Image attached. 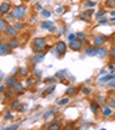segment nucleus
Returning a JSON list of instances; mask_svg holds the SVG:
<instances>
[{"instance_id": "1", "label": "nucleus", "mask_w": 115, "mask_h": 130, "mask_svg": "<svg viewBox=\"0 0 115 130\" xmlns=\"http://www.w3.org/2000/svg\"><path fill=\"white\" fill-rule=\"evenodd\" d=\"M47 46L46 45V40L43 37H38V38H35L34 40V42H33V53L35 54V53H41V51H43V49Z\"/></svg>"}, {"instance_id": "2", "label": "nucleus", "mask_w": 115, "mask_h": 130, "mask_svg": "<svg viewBox=\"0 0 115 130\" xmlns=\"http://www.w3.org/2000/svg\"><path fill=\"white\" fill-rule=\"evenodd\" d=\"M12 13L16 20H22L26 16V8L24 5H17L14 9H12Z\"/></svg>"}, {"instance_id": "3", "label": "nucleus", "mask_w": 115, "mask_h": 130, "mask_svg": "<svg viewBox=\"0 0 115 130\" xmlns=\"http://www.w3.org/2000/svg\"><path fill=\"white\" fill-rule=\"evenodd\" d=\"M65 51H67V45L63 41H58L56 45H55V50H54L52 53L59 57V55H64Z\"/></svg>"}, {"instance_id": "4", "label": "nucleus", "mask_w": 115, "mask_h": 130, "mask_svg": "<svg viewBox=\"0 0 115 130\" xmlns=\"http://www.w3.org/2000/svg\"><path fill=\"white\" fill-rule=\"evenodd\" d=\"M106 40H107V38H106L105 36H102V34H97V36L93 37V45H94V46H97V47L103 46L105 42H106Z\"/></svg>"}, {"instance_id": "5", "label": "nucleus", "mask_w": 115, "mask_h": 130, "mask_svg": "<svg viewBox=\"0 0 115 130\" xmlns=\"http://www.w3.org/2000/svg\"><path fill=\"white\" fill-rule=\"evenodd\" d=\"M82 43H84V41L79 40V38H76V40H73V41H70V47L73 51H80L82 49Z\"/></svg>"}, {"instance_id": "6", "label": "nucleus", "mask_w": 115, "mask_h": 130, "mask_svg": "<svg viewBox=\"0 0 115 130\" xmlns=\"http://www.w3.org/2000/svg\"><path fill=\"white\" fill-rule=\"evenodd\" d=\"M7 37H9V38H12V37H16L17 36V33H18V30L16 29V28H14L13 25H8V26H7V29L4 30V32H3Z\"/></svg>"}, {"instance_id": "7", "label": "nucleus", "mask_w": 115, "mask_h": 130, "mask_svg": "<svg viewBox=\"0 0 115 130\" xmlns=\"http://www.w3.org/2000/svg\"><path fill=\"white\" fill-rule=\"evenodd\" d=\"M44 55H46V53H43V51H41V53H35V54H34V57L32 58V63L35 66L37 63L42 62V60L44 59Z\"/></svg>"}, {"instance_id": "8", "label": "nucleus", "mask_w": 115, "mask_h": 130, "mask_svg": "<svg viewBox=\"0 0 115 130\" xmlns=\"http://www.w3.org/2000/svg\"><path fill=\"white\" fill-rule=\"evenodd\" d=\"M22 89H24V86H22L21 83H16L14 86L9 87V91L12 93H20V95H22V93H24V92H22Z\"/></svg>"}, {"instance_id": "9", "label": "nucleus", "mask_w": 115, "mask_h": 130, "mask_svg": "<svg viewBox=\"0 0 115 130\" xmlns=\"http://www.w3.org/2000/svg\"><path fill=\"white\" fill-rule=\"evenodd\" d=\"M12 51V47H11V45L8 42H3L2 43V47H0V54L2 55H7V54H9V53Z\"/></svg>"}, {"instance_id": "10", "label": "nucleus", "mask_w": 115, "mask_h": 130, "mask_svg": "<svg viewBox=\"0 0 115 130\" xmlns=\"http://www.w3.org/2000/svg\"><path fill=\"white\" fill-rule=\"evenodd\" d=\"M97 53H98V47L94 46V45L85 49V54H86L88 57H97Z\"/></svg>"}, {"instance_id": "11", "label": "nucleus", "mask_w": 115, "mask_h": 130, "mask_svg": "<svg viewBox=\"0 0 115 130\" xmlns=\"http://www.w3.org/2000/svg\"><path fill=\"white\" fill-rule=\"evenodd\" d=\"M11 3H7V2H3L2 5H0V12H2V14L4 16V14H7L9 11H11Z\"/></svg>"}, {"instance_id": "12", "label": "nucleus", "mask_w": 115, "mask_h": 130, "mask_svg": "<svg viewBox=\"0 0 115 130\" xmlns=\"http://www.w3.org/2000/svg\"><path fill=\"white\" fill-rule=\"evenodd\" d=\"M107 55H109V50H107L106 47H103V46H99V47H98V53H97V57L101 58V59H103V58H106Z\"/></svg>"}, {"instance_id": "13", "label": "nucleus", "mask_w": 115, "mask_h": 130, "mask_svg": "<svg viewBox=\"0 0 115 130\" xmlns=\"http://www.w3.org/2000/svg\"><path fill=\"white\" fill-rule=\"evenodd\" d=\"M114 78H115V71H112L110 75H107V74H106V75H102L101 78H99V80H98V82L103 84V83H106V82H110V80H111V79H114Z\"/></svg>"}, {"instance_id": "14", "label": "nucleus", "mask_w": 115, "mask_h": 130, "mask_svg": "<svg viewBox=\"0 0 115 130\" xmlns=\"http://www.w3.org/2000/svg\"><path fill=\"white\" fill-rule=\"evenodd\" d=\"M8 43L11 45L12 49H16V47L20 46V40H18V38H16V37H12V38H9Z\"/></svg>"}, {"instance_id": "15", "label": "nucleus", "mask_w": 115, "mask_h": 130, "mask_svg": "<svg viewBox=\"0 0 115 130\" xmlns=\"http://www.w3.org/2000/svg\"><path fill=\"white\" fill-rule=\"evenodd\" d=\"M89 108H90L91 112H93V114H97V113L99 112V103H98V101H91Z\"/></svg>"}, {"instance_id": "16", "label": "nucleus", "mask_w": 115, "mask_h": 130, "mask_svg": "<svg viewBox=\"0 0 115 130\" xmlns=\"http://www.w3.org/2000/svg\"><path fill=\"white\" fill-rule=\"evenodd\" d=\"M4 83H5L8 87H12V86H14V84L18 83V82H17V79L14 78V76H8V78L4 80Z\"/></svg>"}, {"instance_id": "17", "label": "nucleus", "mask_w": 115, "mask_h": 130, "mask_svg": "<svg viewBox=\"0 0 115 130\" xmlns=\"http://www.w3.org/2000/svg\"><path fill=\"white\" fill-rule=\"evenodd\" d=\"M52 25H54V21H52V20H46V21L41 22V28L44 29V30H49Z\"/></svg>"}, {"instance_id": "18", "label": "nucleus", "mask_w": 115, "mask_h": 130, "mask_svg": "<svg viewBox=\"0 0 115 130\" xmlns=\"http://www.w3.org/2000/svg\"><path fill=\"white\" fill-rule=\"evenodd\" d=\"M102 114L105 117H110L111 114H112V108H110L109 105L107 106H103V109H102Z\"/></svg>"}, {"instance_id": "19", "label": "nucleus", "mask_w": 115, "mask_h": 130, "mask_svg": "<svg viewBox=\"0 0 115 130\" xmlns=\"http://www.w3.org/2000/svg\"><path fill=\"white\" fill-rule=\"evenodd\" d=\"M54 91H55V84H49V86H47V88H46L44 91H43V95L46 96V95H50V93H52L54 92Z\"/></svg>"}, {"instance_id": "20", "label": "nucleus", "mask_w": 115, "mask_h": 130, "mask_svg": "<svg viewBox=\"0 0 115 130\" xmlns=\"http://www.w3.org/2000/svg\"><path fill=\"white\" fill-rule=\"evenodd\" d=\"M21 106H22V105H21V103H20L18 100H14V101L11 104V109H12V110H18V112H20Z\"/></svg>"}, {"instance_id": "21", "label": "nucleus", "mask_w": 115, "mask_h": 130, "mask_svg": "<svg viewBox=\"0 0 115 130\" xmlns=\"http://www.w3.org/2000/svg\"><path fill=\"white\" fill-rule=\"evenodd\" d=\"M67 75V70H59L56 74H55V78L59 79V80H64V76Z\"/></svg>"}, {"instance_id": "22", "label": "nucleus", "mask_w": 115, "mask_h": 130, "mask_svg": "<svg viewBox=\"0 0 115 130\" xmlns=\"http://www.w3.org/2000/svg\"><path fill=\"white\" fill-rule=\"evenodd\" d=\"M68 103H70V97H63V99H60V100H58V105L59 106H64Z\"/></svg>"}, {"instance_id": "23", "label": "nucleus", "mask_w": 115, "mask_h": 130, "mask_svg": "<svg viewBox=\"0 0 115 130\" xmlns=\"http://www.w3.org/2000/svg\"><path fill=\"white\" fill-rule=\"evenodd\" d=\"M90 17L91 16H89V14L84 11L81 14H80V20H82V21H85V22H88V21H90Z\"/></svg>"}, {"instance_id": "24", "label": "nucleus", "mask_w": 115, "mask_h": 130, "mask_svg": "<svg viewBox=\"0 0 115 130\" xmlns=\"http://www.w3.org/2000/svg\"><path fill=\"white\" fill-rule=\"evenodd\" d=\"M25 86L26 87H33L34 86V78H29V76H26V80H25Z\"/></svg>"}, {"instance_id": "25", "label": "nucleus", "mask_w": 115, "mask_h": 130, "mask_svg": "<svg viewBox=\"0 0 115 130\" xmlns=\"http://www.w3.org/2000/svg\"><path fill=\"white\" fill-rule=\"evenodd\" d=\"M7 26H8V24H7V20H5V19H2V20H0V30H2V32H4V30L7 29Z\"/></svg>"}, {"instance_id": "26", "label": "nucleus", "mask_w": 115, "mask_h": 130, "mask_svg": "<svg viewBox=\"0 0 115 130\" xmlns=\"http://www.w3.org/2000/svg\"><path fill=\"white\" fill-rule=\"evenodd\" d=\"M105 14H106V11H105V9H101V11H99V12H97V13H96V20L98 21L99 19H102V17H105Z\"/></svg>"}, {"instance_id": "27", "label": "nucleus", "mask_w": 115, "mask_h": 130, "mask_svg": "<svg viewBox=\"0 0 115 130\" xmlns=\"http://www.w3.org/2000/svg\"><path fill=\"white\" fill-rule=\"evenodd\" d=\"M76 38H79V40H81V41H85L86 40V34L82 33V32H77L76 33Z\"/></svg>"}, {"instance_id": "28", "label": "nucleus", "mask_w": 115, "mask_h": 130, "mask_svg": "<svg viewBox=\"0 0 115 130\" xmlns=\"http://www.w3.org/2000/svg\"><path fill=\"white\" fill-rule=\"evenodd\" d=\"M13 26H14V28H16L17 30H22V29H24V28H25V24H22V22H20V21H17V22H14V24H13Z\"/></svg>"}, {"instance_id": "29", "label": "nucleus", "mask_w": 115, "mask_h": 130, "mask_svg": "<svg viewBox=\"0 0 115 130\" xmlns=\"http://www.w3.org/2000/svg\"><path fill=\"white\" fill-rule=\"evenodd\" d=\"M96 2H93V0H86L85 2V7H88V8H94L96 7Z\"/></svg>"}, {"instance_id": "30", "label": "nucleus", "mask_w": 115, "mask_h": 130, "mask_svg": "<svg viewBox=\"0 0 115 130\" xmlns=\"http://www.w3.org/2000/svg\"><path fill=\"white\" fill-rule=\"evenodd\" d=\"M41 16H43V17H50L51 16V11H49V9H42L41 11Z\"/></svg>"}, {"instance_id": "31", "label": "nucleus", "mask_w": 115, "mask_h": 130, "mask_svg": "<svg viewBox=\"0 0 115 130\" xmlns=\"http://www.w3.org/2000/svg\"><path fill=\"white\" fill-rule=\"evenodd\" d=\"M55 112H56V109H51V110H47V112L44 113V116H43V117H44V118H50V117H52V116H54V113H55Z\"/></svg>"}, {"instance_id": "32", "label": "nucleus", "mask_w": 115, "mask_h": 130, "mask_svg": "<svg viewBox=\"0 0 115 130\" xmlns=\"http://www.w3.org/2000/svg\"><path fill=\"white\" fill-rule=\"evenodd\" d=\"M55 76H49V78H46L44 79V82L43 83H46V84H51V83H55Z\"/></svg>"}, {"instance_id": "33", "label": "nucleus", "mask_w": 115, "mask_h": 130, "mask_svg": "<svg viewBox=\"0 0 115 130\" xmlns=\"http://www.w3.org/2000/svg\"><path fill=\"white\" fill-rule=\"evenodd\" d=\"M81 93H84V95H90V93H91V88H90V87H84V88H81Z\"/></svg>"}, {"instance_id": "34", "label": "nucleus", "mask_w": 115, "mask_h": 130, "mask_svg": "<svg viewBox=\"0 0 115 130\" xmlns=\"http://www.w3.org/2000/svg\"><path fill=\"white\" fill-rule=\"evenodd\" d=\"M18 72H20L21 76H28V72H29V71H28V67H21Z\"/></svg>"}, {"instance_id": "35", "label": "nucleus", "mask_w": 115, "mask_h": 130, "mask_svg": "<svg viewBox=\"0 0 115 130\" xmlns=\"http://www.w3.org/2000/svg\"><path fill=\"white\" fill-rule=\"evenodd\" d=\"M75 93V87H72V86H70L67 88V91H65V95H68V96H71V95H73Z\"/></svg>"}, {"instance_id": "36", "label": "nucleus", "mask_w": 115, "mask_h": 130, "mask_svg": "<svg viewBox=\"0 0 115 130\" xmlns=\"http://www.w3.org/2000/svg\"><path fill=\"white\" fill-rule=\"evenodd\" d=\"M4 16H5V20H7V21H13V20H14V16H13L12 12H11V13L8 12L7 14H4Z\"/></svg>"}, {"instance_id": "37", "label": "nucleus", "mask_w": 115, "mask_h": 130, "mask_svg": "<svg viewBox=\"0 0 115 130\" xmlns=\"http://www.w3.org/2000/svg\"><path fill=\"white\" fill-rule=\"evenodd\" d=\"M18 127H20V124H13V125H11L8 127H4V130H16Z\"/></svg>"}, {"instance_id": "38", "label": "nucleus", "mask_w": 115, "mask_h": 130, "mask_svg": "<svg viewBox=\"0 0 115 130\" xmlns=\"http://www.w3.org/2000/svg\"><path fill=\"white\" fill-rule=\"evenodd\" d=\"M49 129H50V130H60V125H58L56 122H55V124L49 125Z\"/></svg>"}, {"instance_id": "39", "label": "nucleus", "mask_w": 115, "mask_h": 130, "mask_svg": "<svg viewBox=\"0 0 115 130\" xmlns=\"http://www.w3.org/2000/svg\"><path fill=\"white\" fill-rule=\"evenodd\" d=\"M33 75H34V78H41V76H42V70H39V68H35Z\"/></svg>"}, {"instance_id": "40", "label": "nucleus", "mask_w": 115, "mask_h": 130, "mask_svg": "<svg viewBox=\"0 0 115 130\" xmlns=\"http://www.w3.org/2000/svg\"><path fill=\"white\" fill-rule=\"evenodd\" d=\"M106 5L110 7V8H114L115 7V0H106Z\"/></svg>"}, {"instance_id": "41", "label": "nucleus", "mask_w": 115, "mask_h": 130, "mask_svg": "<svg viewBox=\"0 0 115 130\" xmlns=\"http://www.w3.org/2000/svg\"><path fill=\"white\" fill-rule=\"evenodd\" d=\"M109 55H110L112 59H115V47H114V46L109 50Z\"/></svg>"}, {"instance_id": "42", "label": "nucleus", "mask_w": 115, "mask_h": 130, "mask_svg": "<svg viewBox=\"0 0 115 130\" xmlns=\"http://www.w3.org/2000/svg\"><path fill=\"white\" fill-rule=\"evenodd\" d=\"M107 22H109V20L105 19V17H102V19L98 20V24H101V25H105V24H107Z\"/></svg>"}, {"instance_id": "43", "label": "nucleus", "mask_w": 115, "mask_h": 130, "mask_svg": "<svg viewBox=\"0 0 115 130\" xmlns=\"http://www.w3.org/2000/svg\"><path fill=\"white\" fill-rule=\"evenodd\" d=\"M63 12H64V7H63V5H59L58 8H56V13H58V14H62Z\"/></svg>"}, {"instance_id": "44", "label": "nucleus", "mask_w": 115, "mask_h": 130, "mask_svg": "<svg viewBox=\"0 0 115 130\" xmlns=\"http://www.w3.org/2000/svg\"><path fill=\"white\" fill-rule=\"evenodd\" d=\"M107 87L109 88H115V79H111L109 82V84H107Z\"/></svg>"}, {"instance_id": "45", "label": "nucleus", "mask_w": 115, "mask_h": 130, "mask_svg": "<svg viewBox=\"0 0 115 130\" xmlns=\"http://www.w3.org/2000/svg\"><path fill=\"white\" fill-rule=\"evenodd\" d=\"M76 40V33H70L68 34V41H73Z\"/></svg>"}, {"instance_id": "46", "label": "nucleus", "mask_w": 115, "mask_h": 130, "mask_svg": "<svg viewBox=\"0 0 115 130\" xmlns=\"http://www.w3.org/2000/svg\"><path fill=\"white\" fill-rule=\"evenodd\" d=\"M4 118H5V120H13V114L8 112V113H5V116H4Z\"/></svg>"}, {"instance_id": "47", "label": "nucleus", "mask_w": 115, "mask_h": 130, "mask_svg": "<svg viewBox=\"0 0 115 130\" xmlns=\"http://www.w3.org/2000/svg\"><path fill=\"white\" fill-rule=\"evenodd\" d=\"M107 104H109V106H110V108H112V109L115 110V100H110V101L107 103Z\"/></svg>"}, {"instance_id": "48", "label": "nucleus", "mask_w": 115, "mask_h": 130, "mask_svg": "<svg viewBox=\"0 0 115 130\" xmlns=\"http://www.w3.org/2000/svg\"><path fill=\"white\" fill-rule=\"evenodd\" d=\"M98 103H99V105H103V104H105V99H103L102 96H99V97H98Z\"/></svg>"}, {"instance_id": "49", "label": "nucleus", "mask_w": 115, "mask_h": 130, "mask_svg": "<svg viewBox=\"0 0 115 130\" xmlns=\"http://www.w3.org/2000/svg\"><path fill=\"white\" fill-rule=\"evenodd\" d=\"M85 12L89 14V16H91V14H94V9H93V8H89V9H86Z\"/></svg>"}, {"instance_id": "50", "label": "nucleus", "mask_w": 115, "mask_h": 130, "mask_svg": "<svg viewBox=\"0 0 115 130\" xmlns=\"http://www.w3.org/2000/svg\"><path fill=\"white\" fill-rule=\"evenodd\" d=\"M5 86H7V84H0V93H4V91H5Z\"/></svg>"}, {"instance_id": "51", "label": "nucleus", "mask_w": 115, "mask_h": 130, "mask_svg": "<svg viewBox=\"0 0 115 130\" xmlns=\"http://www.w3.org/2000/svg\"><path fill=\"white\" fill-rule=\"evenodd\" d=\"M35 8H37L38 11H42V9H43V8H42V5H41L39 3H35Z\"/></svg>"}, {"instance_id": "52", "label": "nucleus", "mask_w": 115, "mask_h": 130, "mask_svg": "<svg viewBox=\"0 0 115 130\" xmlns=\"http://www.w3.org/2000/svg\"><path fill=\"white\" fill-rule=\"evenodd\" d=\"M109 70H110L111 72H112V71H115V66H114L112 63H110V64H109Z\"/></svg>"}, {"instance_id": "53", "label": "nucleus", "mask_w": 115, "mask_h": 130, "mask_svg": "<svg viewBox=\"0 0 115 130\" xmlns=\"http://www.w3.org/2000/svg\"><path fill=\"white\" fill-rule=\"evenodd\" d=\"M55 30H56V28H55V26L52 25V26H51V28L49 29V32H50V33H54V32H55Z\"/></svg>"}, {"instance_id": "54", "label": "nucleus", "mask_w": 115, "mask_h": 130, "mask_svg": "<svg viewBox=\"0 0 115 130\" xmlns=\"http://www.w3.org/2000/svg\"><path fill=\"white\" fill-rule=\"evenodd\" d=\"M17 71H20V68H13V70H12V74H13V75L17 74Z\"/></svg>"}, {"instance_id": "55", "label": "nucleus", "mask_w": 115, "mask_h": 130, "mask_svg": "<svg viewBox=\"0 0 115 130\" xmlns=\"http://www.w3.org/2000/svg\"><path fill=\"white\" fill-rule=\"evenodd\" d=\"M99 74H101V75H106V74H107V71L103 68V70H101V72H99Z\"/></svg>"}, {"instance_id": "56", "label": "nucleus", "mask_w": 115, "mask_h": 130, "mask_svg": "<svg viewBox=\"0 0 115 130\" xmlns=\"http://www.w3.org/2000/svg\"><path fill=\"white\" fill-rule=\"evenodd\" d=\"M109 21H111V22H115V16H114V17H111Z\"/></svg>"}, {"instance_id": "57", "label": "nucleus", "mask_w": 115, "mask_h": 130, "mask_svg": "<svg viewBox=\"0 0 115 130\" xmlns=\"http://www.w3.org/2000/svg\"><path fill=\"white\" fill-rule=\"evenodd\" d=\"M110 13H111V16H112V17H114V16H115V11H111V12H110Z\"/></svg>"}]
</instances>
